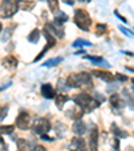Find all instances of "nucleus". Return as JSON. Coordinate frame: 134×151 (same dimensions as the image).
Returning <instances> with one entry per match:
<instances>
[{"instance_id":"f257e3e1","label":"nucleus","mask_w":134,"mask_h":151,"mask_svg":"<svg viewBox=\"0 0 134 151\" xmlns=\"http://www.w3.org/2000/svg\"><path fill=\"white\" fill-rule=\"evenodd\" d=\"M74 103L77 106H79L80 109L85 112H91L94 111L95 109L99 107L101 103L98 100H95L94 98H91L90 95H87L86 92H82V94H78L77 96H74Z\"/></svg>"},{"instance_id":"f03ea898","label":"nucleus","mask_w":134,"mask_h":151,"mask_svg":"<svg viewBox=\"0 0 134 151\" xmlns=\"http://www.w3.org/2000/svg\"><path fill=\"white\" fill-rule=\"evenodd\" d=\"M74 23L82 31H88L91 27V17L85 9H77L74 12Z\"/></svg>"},{"instance_id":"7ed1b4c3","label":"nucleus","mask_w":134,"mask_h":151,"mask_svg":"<svg viewBox=\"0 0 134 151\" xmlns=\"http://www.w3.org/2000/svg\"><path fill=\"white\" fill-rule=\"evenodd\" d=\"M19 3L20 0H4L0 6V16L4 19L14 16L19 9Z\"/></svg>"},{"instance_id":"20e7f679","label":"nucleus","mask_w":134,"mask_h":151,"mask_svg":"<svg viewBox=\"0 0 134 151\" xmlns=\"http://www.w3.org/2000/svg\"><path fill=\"white\" fill-rule=\"evenodd\" d=\"M32 128L34 131L39 135H44L51 130V123L49 122V119L46 118H38L34 123H32Z\"/></svg>"},{"instance_id":"39448f33","label":"nucleus","mask_w":134,"mask_h":151,"mask_svg":"<svg viewBox=\"0 0 134 151\" xmlns=\"http://www.w3.org/2000/svg\"><path fill=\"white\" fill-rule=\"evenodd\" d=\"M43 36L46 37V40H47V44H46V47H44V48H43L42 51L39 52V55H38V56L35 58V60H34V62H39V60L42 59L43 56H44V54H46V52L49 51L50 48H52V47L55 46V43H56V42H55V37L52 36V35H50L47 31H43Z\"/></svg>"},{"instance_id":"423d86ee","label":"nucleus","mask_w":134,"mask_h":151,"mask_svg":"<svg viewBox=\"0 0 134 151\" xmlns=\"http://www.w3.org/2000/svg\"><path fill=\"white\" fill-rule=\"evenodd\" d=\"M31 124V116L27 112H20L16 118V127L20 130H28Z\"/></svg>"},{"instance_id":"0eeeda50","label":"nucleus","mask_w":134,"mask_h":151,"mask_svg":"<svg viewBox=\"0 0 134 151\" xmlns=\"http://www.w3.org/2000/svg\"><path fill=\"white\" fill-rule=\"evenodd\" d=\"M44 31H47L50 35H52V36L59 37V39H63V37H64V29H63L62 27L55 26V24L47 23L46 27H44Z\"/></svg>"},{"instance_id":"6e6552de","label":"nucleus","mask_w":134,"mask_h":151,"mask_svg":"<svg viewBox=\"0 0 134 151\" xmlns=\"http://www.w3.org/2000/svg\"><path fill=\"white\" fill-rule=\"evenodd\" d=\"M88 147L90 151H98V127H93L90 131V138H88Z\"/></svg>"},{"instance_id":"1a4fd4ad","label":"nucleus","mask_w":134,"mask_h":151,"mask_svg":"<svg viewBox=\"0 0 134 151\" xmlns=\"http://www.w3.org/2000/svg\"><path fill=\"white\" fill-rule=\"evenodd\" d=\"M71 151H86V142L82 138H72L70 143Z\"/></svg>"},{"instance_id":"9d476101","label":"nucleus","mask_w":134,"mask_h":151,"mask_svg":"<svg viewBox=\"0 0 134 151\" xmlns=\"http://www.w3.org/2000/svg\"><path fill=\"white\" fill-rule=\"evenodd\" d=\"M93 75L99 78V79H102V80H105V82H107V83L114 82V79H115L113 74H110V72H107V71H102V70H94V71H93Z\"/></svg>"},{"instance_id":"9b49d317","label":"nucleus","mask_w":134,"mask_h":151,"mask_svg":"<svg viewBox=\"0 0 134 151\" xmlns=\"http://www.w3.org/2000/svg\"><path fill=\"white\" fill-rule=\"evenodd\" d=\"M77 75V80H78V87L82 86H91V76L87 72H79Z\"/></svg>"},{"instance_id":"f8f14e48","label":"nucleus","mask_w":134,"mask_h":151,"mask_svg":"<svg viewBox=\"0 0 134 151\" xmlns=\"http://www.w3.org/2000/svg\"><path fill=\"white\" fill-rule=\"evenodd\" d=\"M1 64H3L4 68L7 70H15L17 67V60L15 56H12V55H8V56H6L3 59V62H1Z\"/></svg>"},{"instance_id":"ddd939ff","label":"nucleus","mask_w":134,"mask_h":151,"mask_svg":"<svg viewBox=\"0 0 134 151\" xmlns=\"http://www.w3.org/2000/svg\"><path fill=\"white\" fill-rule=\"evenodd\" d=\"M42 94H43V98H46V99H54L55 98V90L54 87H52L51 84H49V83H46V84L42 86Z\"/></svg>"},{"instance_id":"4468645a","label":"nucleus","mask_w":134,"mask_h":151,"mask_svg":"<svg viewBox=\"0 0 134 151\" xmlns=\"http://www.w3.org/2000/svg\"><path fill=\"white\" fill-rule=\"evenodd\" d=\"M109 102H110V104H111V107H113V109H120V110H122L123 107H125V102H123V100L121 99V98L118 96L117 94L111 95V96L109 98Z\"/></svg>"},{"instance_id":"2eb2a0df","label":"nucleus","mask_w":134,"mask_h":151,"mask_svg":"<svg viewBox=\"0 0 134 151\" xmlns=\"http://www.w3.org/2000/svg\"><path fill=\"white\" fill-rule=\"evenodd\" d=\"M86 130H87V127H86V124L83 123V120H80V119L75 120L74 124H72V131L77 135H83L86 132Z\"/></svg>"},{"instance_id":"dca6fc26","label":"nucleus","mask_w":134,"mask_h":151,"mask_svg":"<svg viewBox=\"0 0 134 151\" xmlns=\"http://www.w3.org/2000/svg\"><path fill=\"white\" fill-rule=\"evenodd\" d=\"M83 114H85V111L80 109L79 106H77V107H74V109H71L70 111L66 112V115H67L69 118H71V119H77V120L80 119Z\"/></svg>"},{"instance_id":"f3484780","label":"nucleus","mask_w":134,"mask_h":151,"mask_svg":"<svg viewBox=\"0 0 134 151\" xmlns=\"http://www.w3.org/2000/svg\"><path fill=\"white\" fill-rule=\"evenodd\" d=\"M111 132L115 135V138H118V139H123V138H127L129 134L127 131H125V130H122V128L117 127V124L115 123H113L111 124Z\"/></svg>"},{"instance_id":"a211bd4d","label":"nucleus","mask_w":134,"mask_h":151,"mask_svg":"<svg viewBox=\"0 0 134 151\" xmlns=\"http://www.w3.org/2000/svg\"><path fill=\"white\" fill-rule=\"evenodd\" d=\"M69 20V16L64 14V12H60V11H58L56 14H55V17H54V22H55V26H58V27H62L63 26V23L64 22H67Z\"/></svg>"},{"instance_id":"6ab92c4d","label":"nucleus","mask_w":134,"mask_h":151,"mask_svg":"<svg viewBox=\"0 0 134 151\" xmlns=\"http://www.w3.org/2000/svg\"><path fill=\"white\" fill-rule=\"evenodd\" d=\"M54 130H55V132H56L58 138H63L66 135V130H67V127H66L62 122H56L55 126H54Z\"/></svg>"},{"instance_id":"aec40b11","label":"nucleus","mask_w":134,"mask_h":151,"mask_svg":"<svg viewBox=\"0 0 134 151\" xmlns=\"http://www.w3.org/2000/svg\"><path fill=\"white\" fill-rule=\"evenodd\" d=\"M55 104H56V107L59 110H63V106H64V103L69 100V98L66 96V95L63 94H59V95H55Z\"/></svg>"},{"instance_id":"412c9836","label":"nucleus","mask_w":134,"mask_h":151,"mask_svg":"<svg viewBox=\"0 0 134 151\" xmlns=\"http://www.w3.org/2000/svg\"><path fill=\"white\" fill-rule=\"evenodd\" d=\"M35 7V1H30V0H20L19 8H22L23 11H31Z\"/></svg>"},{"instance_id":"4be33fe9","label":"nucleus","mask_w":134,"mask_h":151,"mask_svg":"<svg viewBox=\"0 0 134 151\" xmlns=\"http://www.w3.org/2000/svg\"><path fill=\"white\" fill-rule=\"evenodd\" d=\"M66 84L69 88H78V80H77V75L71 74L67 79H66Z\"/></svg>"},{"instance_id":"5701e85b","label":"nucleus","mask_w":134,"mask_h":151,"mask_svg":"<svg viewBox=\"0 0 134 151\" xmlns=\"http://www.w3.org/2000/svg\"><path fill=\"white\" fill-rule=\"evenodd\" d=\"M39 37H40V31L38 28H35V29H32L31 31V34L28 35V42L30 43H38L39 42Z\"/></svg>"},{"instance_id":"b1692460","label":"nucleus","mask_w":134,"mask_h":151,"mask_svg":"<svg viewBox=\"0 0 134 151\" xmlns=\"http://www.w3.org/2000/svg\"><path fill=\"white\" fill-rule=\"evenodd\" d=\"M107 32V24L105 23H98L97 27H95V35L97 36H102Z\"/></svg>"},{"instance_id":"393cba45","label":"nucleus","mask_w":134,"mask_h":151,"mask_svg":"<svg viewBox=\"0 0 134 151\" xmlns=\"http://www.w3.org/2000/svg\"><path fill=\"white\" fill-rule=\"evenodd\" d=\"M62 62H63V58H52V59H49L47 62L43 63V66L44 67H55Z\"/></svg>"},{"instance_id":"a878e982","label":"nucleus","mask_w":134,"mask_h":151,"mask_svg":"<svg viewBox=\"0 0 134 151\" xmlns=\"http://www.w3.org/2000/svg\"><path fill=\"white\" fill-rule=\"evenodd\" d=\"M72 46H74L75 48H78V47H90V46H93V44H91V42H88V40L77 39L74 43H72Z\"/></svg>"},{"instance_id":"bb28decb","label":"nucleus","mask_w":134,"mask_h":151,"mask_svg":"<svg viewBox=\"0 0 134 151\" xmlns=\"http://www.w3.org/2000/svg\"><path fill=\"white\" fill-rule=\"evenodd\" d=\"M14 132V126H0V135H11Z\"/></svg>"},{"instance_id":"cd10ccee","label":"nucleus","mask_w":134,"mask_h":151,"mask_svg":"<svg viewBox=\"0 0 134 151\" xmlns=\"http://www.w3.org/2000/svg\"><path fill=\"white\" fill-rule=\"evenodd\" d=\"M47 3H49V7L52 14H56L59 11V1L58 0H47Z\"/></svg>"},{"instance_id":"c85d7f7f","label":"nucleus","mask_w":134,"mask_h":151,"mask_svg":"<svg viewBox=\"0 0 134 151\" xmlns=\"http://www.w3.org/2000/svg\"><path fill=\"white\" fill-rule=\"evenodd\" d=\"M17 147H19V151H28L30 145L26 139H17Z\"/></svg>"},{"instance_id":"c756f323","label":"nucleus","mask_w":134,"mask_h":151,"mask_svg":"<svg viewBox=\"0 0 134 151\" xmlns=\"http://www.w3.org/2000/svg\"><path fill=\"white\" fill-rule=\"evenodd\" d=\"M85 59L91 60V62H94V63H106L105 60H103V58H101V56H91V55H85Z\"/></svg>"},{"instance_id":"7c9ffc66","label":"nucleus","mask_w":134,"mask_h":151,"mask_svg":"<svg viewBox=\"0 0 134 151\" xmlns=\"http://www.w3.org/2000/svg\"><path fill=\"white\" fill-rule=\"evenodd\" d=\"M110 145H111V147H113V150L120 151V139H118V138H113V139L110 140Z\"/></svg>"},{"instance_id":"2f4dec72","label":"nucleus","mask_w":134,"mask_h":151,"mask_svg":"<svg viewBox=\"0 0 134 151\" xmlns=\"http://www.w3.org/2000/svg\"><path fill=\"white\" fill-rule=\"evenodd\" d=\"M11 35H12V28H11V27H8V28L4 31V35L1 36V42H7V40L9 39V36H11Z\"/></svg>"},{"instance_id":"473e14b6","label":"nucleus","mask_w":134,"mask_h":151,"mask_svg":"<svg viewBox=\"0 0 134 151\" xmlns=\"http://www.w3.org/2000/svg\"><path fill=\"white\" fill-rule=\"evenodd\" d=\"M7 112H8V106L0 107V120H4V118L7 116Z\"/></svg>"},{"instance_id":"72a5a7b5","label":"nucleus","mask_w":134,"mask_h":151,"mask_svg":"<svg viewBox=\"0 0 134 151\" xmlns=\"http://www.w3.org/2000/svg\"><path fill=\"white\" fill-rule=\"evenodd\" d=\"M118 28H120V31H121V32H123V34H125L126 36H129V37H133V31H131V29L125 28V27H123V26H120V27H118Z\"/></svg>"},{"instance_id":"f704fd0d","label":"nucleus","mask_w":134,"mask_h":151,"mask_svg":"<svg viewBox=\"0 0 134 151\" xmlns=\"http://www.w3.org/2000/svg\"><path fill=\"white\" fill-rule=\"evenodd\" d=\"M6 150H7V146H6V143H4L3 138L0 137V151H6Z\"/></svg>"},{"instance_id":"c9c22d12","label":"nucleus","mask_w":134,"mask_h":151,"mask_svg":"<svg viewBox=\"0 0 134 151\" xmlns=\"http://www.w3.org/2000/svg\"><path fill=\"white\" fill-rule=\"evenodd\" d=\"M115 78H117L118 80H121V82H126V80H127V76H125V75H122V74H117Z\"/></svg>"},{"instance_id":"e433bc0d","label":"nucleus","mask_w":134,"mask_h":151,"mask_svg":"<svg viewBox=\"0 0 134 151\" xmlns=\"http://www.w3.org/2000/svg\"><path fill=\"white\" fill-rule=\"evenodd\" d=\"M114 14H115V16H117V17H118V19H120V20H122L123 23H127V20H126V19H125V17H123V16H122V15H121V14H120V12H118V11H115V12H114Z\"/></svg>"},{"instance_id":"4c0bfd02","label":"nucleus","mask_w":134,"mask_h":151,"mask_svg":"<svg viewBox=\"0 0 134 151\" xmlns=\"http://www.w3.org/2000/svg\"><path fill=\"white\" fill-rule=\"evenodd\" d=\"M32 151H46V148L43 147V146H40V145H36L35 146V148Z\"/></svg>"},{"instance_id":"58836bf2","label":"nucleus","mask_w":134,"mask_h":151,"mask_svg":"<svg viewBox=\"0 0 134 151\" xmlns=\"http://www.w3.org/2000/svg\"><path fill=\"white\" fill-rule=\"evenodd\" d=\"M40 137H42V139H44V140H47V142H52V140H54V139H52V138H50V137H47V135H46V134H44V135H40Z\"/></svg>"},{"instance_id":"ea45409f","label":"nucleus","mask_w":134,"mask_h":151,"mask_svg":"<svg viewBox=\"0 0 134 151\" xmlns=\"http://www.w3.org/2000/svg\"><path fill=\"white\" fill-rule=\"evenodd\" d=\"M9 86H11V82H8V83H7V84H6V86H3V87H0V91H3V90L8 88Z\"/></svg>"},{"instance_id":"a19ab883","label":"nucleus","mask_w":134,"mask_h":151,"mask_svg":"<svg viewBox=\"0 0 134 151\" xmlns=\"http://www.w3.org/2000/svg\"><path fill=\"white\" fill-rule=\"evenodd\" d=\"M63 1H64L66 4H69V6H72V4H74V1H72V0H63Z\"/></svg>"},{"instance_id":"79ce46f5","label":"nucleus","mask_w":134,"mask_h":151,"mask_svg":"<svg viewBox=\"0 0 134 151\" xmlns=\"http://www.w3.org/2000/svg\"><path fill=\"white\" fill-rule=\"evenodd\" d=\"M1 29H3V27H1V23H0V34H1Z\"/></svg>"},{"instance_id":"37998d69","label":"nucleus","mask_w":134,"mask_h":151,"mask_svg":"<svg viewBox=\"0 0 134 151\" xmlns=\"http://www.w3.org/2000/svg\"><path fill=\"white\" fill-rule=\"evenodd\" d=\"M79 1H86V0H79Z\"/></svg>"},{"instance_id":"c03bdc74","label":"nucleus","mask_w":134,"mask_h":151,"mask_svg":"<svg viewBox=\"0 0 134 151\" xmlns=\"http://www.w3.org/2000/svg\"><path fill=\"white\" fill-rule=\"evenodd\" d=\"M40 1H43V0H40Z\"/></svg>"}]
</instances>
